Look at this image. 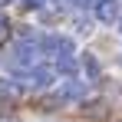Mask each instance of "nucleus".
Masks as SVG:
<instances>
[{
	"label": "nucleus",
	"mask_w": 122,
	"mask_h": 122,
	"mask_svg": "<svg viewBox=\"0 0 122 122\" xmlns=\"http://www.w3.org/2000/svg\"><path fill=\"white\" fill-rule=\"evenodd\" d=\"M36 50L53 53V56H73V53H76L73 40H69V36H60V33H46V36H40V40H36Z\"/></svg>",
	"instance_id": "1"
},
{
	"label": "nucleus",
	"mask_w": 122,
	"mask_h": 122,
	"mask_svg": "<svg viewBox=\"0 0 122 122\" xmlns=\"http://www.w3.org/2000/svg\"><path fill=\"white\" fill-rule=\"evenodd\" d=\"M23 76V86H30V89H50L53 82H56V69L53 66H33V69H26V73H20Z\"/></svg>",
	"instance_id": "2"
},
{
	"label": "nucleus",
	"mask_w": 122,
	"mask_h": 122,
	"mask_svg": "<svg viewBox=\"0 0 122 122\" xmlns=\"http://www.w3.org/2000/svg\"><path fill=\"white\" fill-rule=\"evenodd\" d=\"M79 99H86V82H82V79H63L60 89L53 92V102H56V106L79 102Z\"/></svg>",
	"instance_id": "3"
},
{
	"label": "nucleus",
	"mask_w": 122,
	"mask_h": 122,
	"mask_svg": "<svg viewBox=\"0 0 122 122\" xmlns=\"http://www.w3.org/2000/svg\"><path fill=\"white\" fill-rule=\"evenodd\" d=\"M96 20L119 23V3H116V0H99V3H96Z\"/></svg>",
	"instance_id": "4"
},
{
	"label": "nucleus",
	"mask_w": 122,
	"mask_h": 122,
	"mask_svg": "<svg viewBox=\"0 0 122 122\" xmlns=\"http://www.w3.org/2000/svg\"><path fill=\"white\" fill-rule=\"evenodd\" d=\"M53 69H56V76H66V79H73V76H76V69H79V63L73 60V56H56Z\"/></svg>",
	"instance_id": "5"
},
{
	"label": "nucleus",
	"mask_w": 122,
	"mask_h": 122,
	"mask_svg": "<svg viewBox=\"0 0 122 122\" xmlns=\"http://www.w3.org/2000/svg\"><path fill=\"white\" fill-rule=\"evenodd\" d=\"M82 73H86L89 79H99V60H96L92 53H86V56H82Z\"/></svg>",
	"instance_id": "6"
},
{
	"label": "nucleus",
	"mask_w": 122,
	"mask_h": 122,
	"mask_svg": "<svg viewBox=\"0 0 122 122\" xmlns=\"http://www.w3.org/2000/svg\"><path fill=\"white\" fill-rule=\"evenodd\" d=\"M0 92H3V96H20V92H23V82H13V79L3 76V79H0Z\"/></svg>",
	"instance_id": "7"
},
{
	"label": "nucleus",
	"mask_w": 122,
	"mask_h": 122,
	"mask_svg": "<svg viewBox=\"0 0 122 122\" xmlns=\"http://www.w3.org/2000/svg\"><path fill=\"white\" fill-rule=\"evenodd\" d=\"M76 30H79V33H89V30H92V17H79V20H76Z\"/></svg>",
	"instance_id": "8"
},
{
	"label": "nucleus",
	"mask_w": 122,
	"mask_h": 122,
	"mask_svg": "<svg viewBox=\"0 0 122 122\" xmlns=\"http://www.w3.org/2000/svg\"><path fill=\"white\" fill-rule=\"evenodd\" d=\"M26 7H43V0H23Z\"/></svg>",
	"instance_id": "9"
},
{
	"label": "nucleus",
	"mask_w": 122,
	"mask_h": 122,
	"mask_svg": "<svg viewBox=\"0 0 122 122\" xmlns=\"http://www.w3.org/2000/svg\"><path fill=\"white\" fill-rule=\"evenodd\" d=\"M119 30H122V17H119Z\"/></svg>",
	"instance_id": "10"
}]
</instances>
